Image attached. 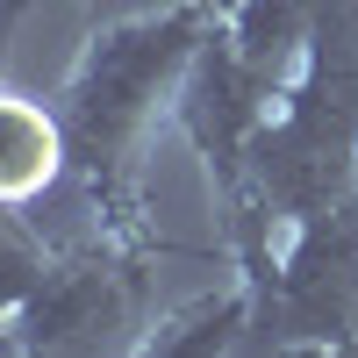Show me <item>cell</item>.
I'll use <instances>...</instances> for the list:
<instances>
[{
    "label": "cell",
    "instance_id": "52a82bcc",
    "mask_svg": "<svg viewBox=\"0 0 358 358\" xmlns=\"http://www.w3.org/2000/svg\"><path fill=\"white\" fill-rule=\"evenodd\" d=\"M50 258H57V251L43 244V229L29 222V208H0V322L43 287Z\"/></svg>",
    "mask_w": 358,
    "mask_h": 358
},
{
    "label": "cell",
    "instance_id": "8992f818",
    "mask_svg": "<svg viewBox=\"0 0 358 358\" xmlns=\"http://www.w3.org/2000/svg\"><path fill=\"white\" fill-rule=\"evenodd\" d=\"M244 337H251V287L236 280V287L201 294V301L172 308L165 322H151L129 344V358H236Z\"/></svg>",
    "mask_w": 358,
    "mask_h": 358
},
{
    "label": "cell",
    "instance_id": "3957f363",
    "mask_svg": "<svg viewBox=\"0 0 358 358\" xmlns=\"http://www.w3.org/2000/svg\"><path fill=\"white\" fill-rule=\"evenodd\" d=\"M143 251L122 244H72L50 258L43 287L8 315L22 358H129L136 308H143Z\"/></svg>",
    "mask_w": 358,
    "mask_h": 358
},
{
    "label": "cell",
    "instance_id": "277c9868",
    "mask_svg": "<svg viewBox=\"0 0 358 358\" xmlns=\"http://www.w3.org/2000/svg\"><path fill=\"white\" fill-rule=\"evenodd\" d=\"M251 287V337L358 344V201L294 222L265 280Z\"/></svg>",
    "mask_w": 358,
    "mask_h": 358
},
{
    "label": "cell",
    "instance_id": "ba28073f",
    "mask_svg": "<svg viewBox=\"0 0 358 358\" xmlns=\"http://www.w3.org/2000/svg\"><path fill=\"white\" fill-rule=\"evenodd\" d=\"M0 358H22V344H15V330L0 322Z\"/></svg>",
    "mask_w": 358,
    "mask_h": 358
},
{
    "label": "cell",
    "instance_id": "9c48e42d",
    "mask_svg": "<svg viewBox=\"0 0 358 358\" xmlns=\"http://www.w3.org/2000/svg\"><path fill=\"white\" fill-rule=\"evenodd\" d=\"M208 8H215V15H229V8H236V0H208Z\"/></svg>",
    "mask_w": 358,
    "mask_h": 358
},
{
    "label": "cell",
    "instance_id": "7a4b0ae2",
    "mask_svg": "<svg viewBox=\"0 0 358 358\" xmlns=\"http://www.w3.org/2000/svg\"><path fill=\"white\" fill-rule=\"evenodd\" d=\"M251 194L280 229L358 201V0H330L294 86L251 136Z\"/></svg>",
    "mask_w": 358,
    "mask_h": 358
},
{
    "label": "cell",
    "instance_id": "5b68a950",
    "mask_svg": "<svg viewBox=\"0 0 358 358\" xmlns=\"http://www.w3.org/2000/svg\"><path fill=\"white\" fill-rule=\"evenodd\" d=\"M72 136L65 115L43 108L36 94L0 86V208H43V194L65 187Z\"/></svg>",
    "mask_w": 358,
    "mask_h": 358
},
{
    "label": "cell",
    "instance_id": "6da1fadb",
    "mask_svg": "<svg viewBox=\"0 0 358 358\" xmlns=\"http://www.w3.org/2000/svg\"><path fill=\"white\" fill-rule=\"evenodd\" d=\"M222 15L208 0L165 15H136V22H108L94 43L79 50V65L65 79V136H72V179L86 194V215H94L101 244L143 251L151 229L136 215V158L151 143L158 115L179 108V86H187L194 57L208 43V29Z\"/></svg>",
    "mask_w": 358,
    "mask_h": 358
}]
</instances>
